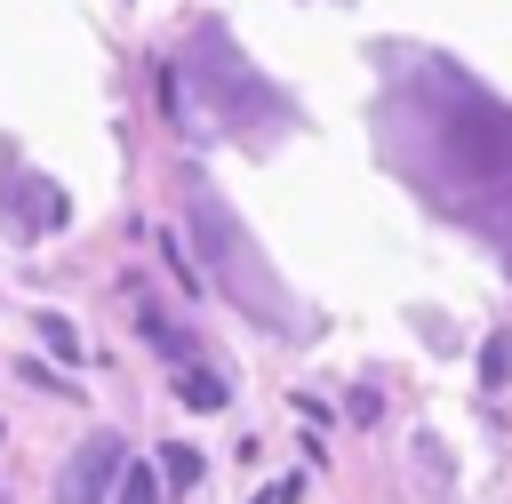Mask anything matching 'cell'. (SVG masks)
Listing matches in <instances>:
<instances>
[{"label":"cell","instance_id":"cell-10","mask_svg":"<svg viewBox=\"0 0 512 504\" xmlns=\"http://www.w3.org/2000/svg\"><path fill=\"white\" fill-rule=\"evenodd\" d=\"M504 360H512V336H496V344H488V360H480V384H488V392L504 384Z\"/></svg>","mask_w":512,"mask_h":504},{"label":"cell","instance_id":"cell-2","mask_svg":"<svg viewBox=\"0 0 512 504\" xmlns=\"http://www.w3.org/2000/svg\"><path fill=\"white\" fill-rule=\"evenodd\" d=\"M184 208H192V248H200V264H208L200 280H208V288H224L240 312H256L272 336H296V304H288V288L264 272V256L248 248L240 216H232L208 184H192V200H184Z\"/></svg>","mask_w":512,"mask_h":504},{"label":"cell","instance_id":"cell-7","mask_svg":"<svg viewBox=\"0 0 512 504\" xmlns=\"http://www.w3.org/2000/svg\"><path fill=\"white\" fill-rule=\"evenodd\" d=\"M144 344H152V352H168V360H176V368H184V360H192V344H184V328H176V320H168V312H152V304H144Z\"/></svg>","mask_w":512,"mask_h":504},{"label":"cell","instance_id":"cell-3","mask_svg":"<svg viewBox=\"0 0 512 504\" xmlns=\"http://www.w3.org/2000/svg\"><path fill=\"white\" fill-rule=\"evenodd\" d=\"M120 472H128V440L120 432H88L80 456L64 464V480H56V504H104L120 488Z\"/></svg>","mask_w":512,"mask_h":504},{"label":"cell","instance_id":"cell-9","mask_svg":"<svg viewBox=\"0 0 512 504\" xmlns=\"http://www.w3.org/2000/svg\"><path fill=\"white\" fill-rule=\"evenodd\" d=\"M16 376H24L32 392H48V400H72V384H64L56 368H40V360H16Z\"/></svg>","mask_w":512,"mask_h":504},{"label":"cell","instance_id":"cell-6","mask_svg":"<svg viewBox=\"0 0 512 504\" xmlns=\"http://www.w3.org/2000/svg\"><path fill=\"white\" fill-rule=\"evenodd\" d=\"M168 488H160V472L144 464V456H128V472H120V488H112V504H160Z\"/></svg>","mask_w":512,"mask_h":504},{"label":"cell","instance_id":"cell-12","mask_svg":"<svg viewBox=\"0 0 512 504\" xmlns=\"http://www.w3.org/2000/svg\"><path fill=\"white\" fill-rule=\"evenodd\" d=\"M0 504H8V488H0Z\"/></svg>","mask_w":512,"mask_h":504},{"label":"cell","instance_id":"cell-4","mask_svg":"<svg viewBox=\"0 0 512 504\" xmlns=\"http://www.w3.org/2000/svg\"><path fill=\"white\" fill-rule=\"evenodd\" d=\"M176 400H184L192 416H216V408H232V384H224L216 368H192V360H184V368H176Z\"/></svg>","mask_w":512,"mask_h":504},{"label":"cell","instance_id":"cell-5","mask_svg":"<svg viewBox=\"0 0 512 504\" xmlns=\"http://www.w3.org/2000/svg\"><path fill=\"white\" fill-rule=\"evenodd\" d=\"M200 480H208V456L184 448V440H168V448H160V488H168V496H192Z\"/></svg>","mask_w":512,"mask_h":504},{"label":"cell","instance_id":"cell-8","mask_svg":"<svg viewBox=\"0 0 512 504\" xmlns=\"http://www.w3.org/2000/svg\"><path fill=\"white\" fill-rule=\"evenodd\" d=\"M32 328H40V344H48V352H56V360H64V368H72V360H80V328H72V320H64V312H40V320H32Z\"/></svg>","mask_w":512,"mask_h":504},{"label":"cell","instance_id":"cell-11","mask_svg":"<svg viewBox=\"0 0 512 504\" xmlns=\"http://www.w3.org/2000/svg\"><path fill=\"white\" fill-rule=\"evenodd\" d=\"M296 496H304V480H272V488H256L248 504H296Z\"/></svg>","mask_w":512,"mask_h":504},{"label":"cell","instance_id":"cell-1","mask_svg":"<svg viewBox=\"0 0 512 504\" xmlns=\"http://www.w3.org/2000/svg\"><path fill=\"white\" fill-rule=\"evenodd\" d=\"M376 152L424 192V208L480 232L512 272V112L464 80V64L408 72L376 104Z\"/></svg>","mask_w":512,"mask_h":504}]
</instances>
